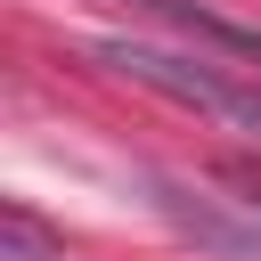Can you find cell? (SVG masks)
I'll use <instances>...</instances> for the list:
<instances>
[{"instance_id":"7a4b0ae2","label":"cell","mask_w":261,"mask_h":261,"mask_svg":"<svg viewBox=\"0 0 261 261\" xmlns=\"http://www.w3.org/2000/svg\"><path fill=\"white\" fill-rule=\"evenodd\" d=\"M155 212H163L179 237H196L204 253H220V261H261V196H253V188H245V196H212V188L155 179Z\"/></svg>"},{"instance_id":"6da1fadb","label":"cell","mask_w":261,"mask_h":261,"mask_svg":"<svg viewBox=\"0 0 261 261\" xmlns=\"http://www.w3.org/2000/svg\"><path fill=\"white\" fill-rule=\"evenodd\" d=\"M90 57L171 106H196L212 122H237V130H261V82H237L220 73L212 57H179V49H155V41H90Z\"/></svg>"},{"instance_id":"3957f363","label":"cell","mask_w":261,"mask_h":261,"mask_svg":"<svg viewBox=\"0 0 261 261\" xmlns=\"http://www.w3.org/2000/svg\"><path fill=\"white\" fill-rule=\"evenodd\" d=\"M139 8H155V16H163V24H179V33H196L204 49L237 57L245 73H261V33H253V24H228V16H212V8H188V0H139Z\"/></svg>"}]
</instances>
